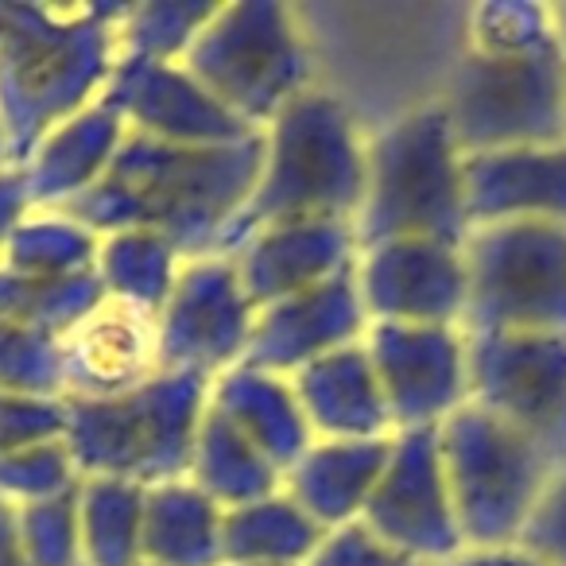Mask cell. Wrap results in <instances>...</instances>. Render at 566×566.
Wrapping results in <instances>:
<instances>
[{"mask_svg": "<svg viewBox=\"0 0 566 566\" xmlns=\"http://www.w3.org/2000/svg\"><path fill=\"white\" fill-rule=\"evenodd\" d=\"M439 450L465 551L516 547L555 465L478 403L439 427Z\"/></svg>", "mask_w": 566, "mask_h": 566, "instance_id": "obj_7", "label": "cell"}, {"mask_svg": "<svg viewBox=\"0 0 566 566\" xmlns=\"http://www.w3.org/2000/svg\"><path fill=\"white\" fill-rule=\"evenodd\" d=\"M470 229L504 221L566 226V140L465 156Z\"/></svg>", "mask_w": 566, "mask_h": 566, "instance_id": "obj_18", "label": "cell"}, {"mask_svg": "<svg viewBox=\"0 0 566 566\" xmlns=\"http://www.w3.org/2000/svg\"><path fill=\"white\" fill-rule=\"evenodd\" d=\"M182 66L252 133H264L295 97L318 86L303 12L280 0L218 4Z\"/></svg>", "mask_w": 566, "mask_h": 566, "instance_id": "obj_5", "label": "cell"}, {"mask_svg": "<svg viewBox=\"0 0 566 566\" xmlns=\"http://www.w3.org/2000/svg\"><path fill=\"white\" fill-rule=\"evenodd\" d=\"M102 237L74 221L63 210H32L17 229L0 264L20 275H40V280H63V275H86L97 268Z\"/></svg>", "mask_w": 566, "mask_h": 566, "instance_id": "obj_30", "label": "cell"}, {"mask_svg": "<svg viewBox=\"0 0 566 566\" xmlns=\"http://www.w3.org/2000/svg\"><path fill=\"white\" fill-rule=\"evenodd\" d=\"M307 566H419V563L388 551L361 524H346L338 532H326L323 547L311 555Z\"/></svg>", "mask_w": 566, "mask_h": 566, "instance_id": "obj_38", "label": "cell"}, {"mask_svg": "<svg viewBox=\"0 0 566 566\" xmlns=\"http://www.w3.org/2000/svg\"><path fill=\"white\" fill-rule=\"evenodd\" d=\"M465 334H566V226L504 221L470 229Z\"/></svg>", "mask_w": 566, "mask_h": 566, "instance_id": "obj_9", "label": "cell"}, {"mask_svg": "<svg viewBox=\"0 0 566 566\" xmlns=\"http://www.w3.org/2000/svg\"><path fill=\"white\" fill-rule=\"evenodd\" d=\"M32 213V198H28V182L20 167H4L0 171V256H4V244H9L12 229Z\"/></svg>", "mask_w": 566, "mask_h": 566, "instance_id": "obj_39", "label": "cell"}, {"mask_svg": "<svg viewBox=\"0 0 566 566\" xmlns=\"http://www.w3.org/2000/svg\"><path fill=\"white\" fill-rule=\"evenodd\" d=\"M465 51L485 59L555 55L558 32L551 4L539 0H485L465 12Z\"/></svg>", "mask_w": 566, "mask_h": 566, "instance_id": "obj_32", "label": "cell"}, {"mask_svg": "<svg viewBox=\"0 0 566 566\" xmlns=\"http://www.w3.org/2000/svg\"><path fill=\"white\" fill-rule=\"evenodd\" d=\"M206 403L210 380L190 373H156L109 400H66V447L82 478L167 485L187 478Z\"/></svg>", "mask_w": 566, "mask_h": 566, "instance_id": "obj_6", "label": "cell"}, {"mask_svg": "<svg viewBox=\"0 0 566 566\" xmlns=\"http://www.w3.org/2000/svg\"><path fill=\"white\" fill-rule=\"evenodd\" d=\"M182 264L187 260L167 237L151 233V229H125V233L102 237L94 272L105 287V300L156 323L179 283Z\"/></svg>", "mask_w": 566, "mask_h": 566, "instance_id": "obj_27", "label": "cell"}, {"mask_svg": "<svg viewBox=\"0 0 566 566\" xmlns=\"http://www.w3.org/2000/svg\"><path fill=\"white\" fill-rule=\"evenodd\" d=\"M0 392L66 400L63 342L0 318Z\"/></svg>", "mask_w": 566, "mask_h": 566, "instance_id": "obj_33", "label": "cell"}, {"mask_svg": "<svg viewBox=\"0 0 566 566\" xmlns=\"http://www.w3.org/2000/svg\"><path fill=\"white\" fill-rule=\"evenodd\" d=\"M323 539L326 527H318L283 489L221 516L226 566H307Z\"/></svg>", "mask_w": 566, "mask_h": 566, "instance_id": "obj_25", "label": "cell"}, {"mask_svg": "<svg viewBox=\"0 0 566 566\" xmlns=\"http://www.w3.org/2000/svg\"><path fill=\"white\" fill-rule=\"evenodd\" d=\"M187 481L202 489L221 512L244 509V504L264 501L283 489V473L241 431H233L210 403L198 423Z\"/></svg>", "mask_w": 566, "mask_h": 566, "instance_id": "obj_26", "label": "cell"}, {"mask_svg": "<svg viewBox=\"0 0 566 566\" xmlns=\"http://www.w3.org/2000/svg\"><path fill=\"white\" fill-rule=\"evenodd\" d=\"M357 524L388 551L419 566H442L465 555L442 470L439 427L392 434V458Z\"/></svg>", "mask_w": 566, "mask_h": 566, "instance_id": "obj_11", "label": "cell"}, {"mask_svg": "<svg viewBox=\"0 0 566 566\" xmlns=\"http://www.w3.org/2000/svg\"><path fill=\"white\" fill-rule=\"evenodd\" d=\"M78 489L55 496V501L17 509V532L28 566H86V558H82Z\"/></svg>", "mask_w": 566, "mask_h": 566, "instance_id": "obj_35", "label": "cell"}, {"mask_svg": "<svg viewBox=\"0 0 566 566\" xmlns=\"http://www.w3.org/2000/svg\"><path fill=\"white\" fill-rule=\"evenodd\" d=\"M470 403L566 465V334H470Z\"/></svg>", "mask_w": 566, "mask_h": 566, "instance_id": "obj_10", "label": "cell"}, {"mask_svg": "<svg viewBox=\"0 0 566 566\" xmlns=\"http://www.w3.org/2000/svg\"><path fill=\"white\" fill-rule=\"evenodd\" d=\"M462 156L566 140V55L485 59L462 51L439 94Z\"/></svg>", "mask_w": 566, "mask_h": 566, "instance_id": "obj_8", "label": "cell"}, {"mask_svg": "<svg viewBox=\"0 0 566 566\" xmlns=\"http://www.w3.org/2000/svg\"><path fill=\"white\" fill-rule=\"evenodd\" d=\"M66 439V400L0 392V458Z\"/></svg>", "mask_w": 566, "mask_h": 566, "instance_id": "obj_36", "label": "cell"}, {"mask_svg": "<svg viewBox=\"0 0 566 566\" xmlns=\"http://www.w3.org/2000/svg\"><path fill=\"white\" fill-rule=\"evenodd\" d=\"M210 408L233 431H241L280 473L292 470L315 442L292 377H275V373L252 369V365H233L210 385Z\"/></svg>", "mask_w": 566, "mask_h": 566, "instance_id": "obj_23", "label": "cell"}, {"mask_svg": "<svg viewBox=\"0 0 566 566\" xmlns=\"http://www.w3.org/2000/svg\"><path fill=\"white\" fill-rule=\"evenodd\" d=\"M388 458L392 439H315L307 454L283 473V493L318 527L338 532L361 520Z\"/></svg>", "mask_w": 566, "mask_h": 566, "instance_id": "obj_21", "label": "cell"}, {"mask_svg": "<svg viewBox=\"0 0 566 566\" xmlns=\"http://www.w3.org/2000/svg\"><path fill=\"white\" fill-rule=\"evenodd\" d=\"M144 485L86 478L78 489L86 566H144Z\"/></svg>", "mask_w": 566, "mask_h": 566, "instance_id": "obj_28", "label": "cell"}, {"mask_svg": "<svg viewBox=\"0 0 566 566\" xmlns=\"http://www.w3.org/2000/svg\"><path fill=\"white\" fill-rule=\"evenodd\" d=\"M361 244L354 221L303 218L264 226L233 252L237 275L252 307H268L287 295L311 292L342 272H354Z\"/></svg>", "mask_w": 566, "mask_h": 566, "instance_id": "obj_17", "label": "cell"}, {"mask_svg": "<svg viewBox=\"0 0 566 566\" xmlns=\"http://www.w3.org/2000/svg\"><path fill=\"white\" fill-rule=\"evenodd\" d=\"M357 295L369 326H462L470 303V268L462 244L385 241L361 249Z\"/></svg>", "mask_w": 566, "mask_h": 566, "instance_id": "obj_14", "label": "cell"}, {"mask_svg": "<svg viewBox=\"0 0 566 566\" xmlns=\"http://www.w3.org/2000/svg\"><path fill=\"white\" fill-rule=\"evenodd\" d=\"M82 481L86 478H82L66 439L40 442V447L0 458V501H9L12 509L55 501V496L74 493Z\"/></svg>", "mask_w": 566, "mask_h": 566, "instance_id": "obj_34", "label": "cell"}, {"mask_svg": "<svg viewBox=\"0 0 566 566\" xmlns=\"http://www.w3.org/2000/svg\"><path fill=\"white\" fill-rule=\"evenodd\" d=\"M102 303L105 287L97 280V272L40 280V275H20L0 264V318L4 323L28 326V331L63 342Z\"/></svg>", "mask_w": 566, "mask_h": 566, "instance_id": "obj_29", "label": "cell"}, {"mask_svg": "<svg viewBox=\"0 0 566 566\" xmlns=\"http://www.w3.org/2000/svg\"><path fill=\"white\" fill-rule=\"evenodd\" d=\"M156 373V323L113 300L63 338L66 400L125 396Z\"/></svg>", "mask_w": 566, "mask_h": 566, "instance_id": "obj_19", "label": "cell"}, {"mask_svg": "<svg viewBox=\"0 0 566 566\" xmlns=\"http://www.w3.org/2000/svg\"><path fill=\"white\" fill-rule=\"evenodd\" d=\"M365 331H369V315L357 295L354 268V272L318 283L311 292L260 307L256 323H252L249 354L241 365L275 373V377H295L318 357L361 342Z\"/></svg>", "mask_w": 566, "mask_h": 566, "instance_id": "obj_16", "label": "cell"}, {"mask_svg": "<svg viewBox=\"0 0 566 566\" xmlns=\"http://www.w3.org/2000/svg\"><path fill=\"white\" fill-rule=\"evenodd\" d=\"M516 547L539 566H566V465L551 473Z\"/></svg>", "mask_w": 566, "mask_h": 566, "instance_id": "obj_37", "label": "cell"}, {"mask_svg": "<svg viewBox=\"0 0 566 566\" xmlns=\"http://www.w3.org/2000/svg\"><path fill=\"white\" fill-rule=\"evenodd\" d=\"M369 133L342 94L315 86L264 128V164L249 206L229 226L221 256L275 221H354L365 202Z\"/></svg>", "mask_w": 566, "mask_h": 566, "instance_id": "obj_3", "label": "cell"}, {"mask_svg": "<svg viewBox=\"0 0 566 566\" xmlns=\"http://www.w3.org/2000/svg\"><path fill=\"white\" fill-rule=\"evenodd\" d=\"M442 566H539L532 555H524L520 547H501V551H465V555L450 558Z\"/></svg>", "mask_w": 566, "mask_h": 566, "instance_id": "obj_40", "label": "cell"}, {"mask_svg": "<svg viewBox=\"0 0 566 566\" xmlns=\"http://www.w3.org/2000/svg\"><path fill=\"white\" fill-rule=\"evenodd\" d=\"M256 307L244 295L233 256H198L182 264L171 300L156 318L159 373L213 380L244 361Z\"/></svg>", "mask_w": 566, "mask_h": 566, "instance_id": "obj_12", "label": "cell"}, {"mask_svg": "<svg viewBox=\"0 0 566 566\" xmlns=\"http://www.w3.org/2000/svg\"><path fill=\"white\" fill-rule=\"evenodd\" d=\"M551 12H555V32H558V48H563V55H566V0H558V4H551Z\"/></svg>", "mask_w": 566, "mask_h": 566, "instance_id": "obj_42", "label": "cell"}, {"mask_svg": "<svg viewBox=\"0 0 566 566\" xmlns=\"http://www.w3.org/2000/svg\"><path fill=\"white\" fill-rule=\"evenodd\" d=\"M365 202L354 218L357 244L470 241L465 156L439 102L403 109L369 133Z\"/></svg>", "mask_w": 566, "mask_h": 566, "instance_id": "obj_4", "label": "cell"}, {"mask_svg": "<svg viewBox=\"0 0 566 566\" xmlns=\"http://www.w3.org/2000/svg\"><path fill=\"white\" fill-rule=\"evenodd\" d=\"M128 140V128L109 105L94 102L78 117L63 120L55 133L43 136L20 171L28 182L32 210H63L78 195L109 175L120 144Z\"/></svg>", "mask_w": 566, "mask_h": 566, "instance_id": "obj_22", "label": "cell"}, {"mask_svg": "<svg viewBox=\"0 0 566 566\" xmlns=\"http://www.w3.org/2000/svg\"><path fill=\"white\" fill-rule=\"evenodd\" d=\"M0 566H28L17 532V509L9 501H0Z\"/></svg>", "mask_w": 566, "mask_h": 566, "instance_id": "obj_41", "label": "cell"}, {"mask_svg": "<svg viewBox=\"0 0 566 566\" xmlns=\"http://www.w3.org/2000/svg\"><path fill=\"white\" fill-rule=\"evenodd\" d=\"M221 516L187 478L151 485L144 493V566H226Z\"/></svg>", "mask_w": 566, "mask_h": 566, "instance_id": "obj_24", "label": "cell"}, {"mask_svg": "<svg viewBox=\"0 0 566 566\" xmlns=\"http://www.w3.org/2000/svg\"><path fill=\"white\" fill-rule=\"evenodd\" d=\"M125 4L0 0V125L24 167L43 136L102 97Z\"/></svg>", "mask_w": 566, "mask_h": 566, "instance_id": "obj_2", "label": "cell"}, {"mask_svg": "<svg viewBox=\"0 0 566 566\" xmlns=\"http://www.w3.org/2000/svg\"><path fill=\"white\" fill-rule=\"evenodd\" d=\"M213 12H218L213 0H136V4H125L117 24L120 59L182 63Z\"/></svg>", "mask_w": 566, "mask_h": 566, "instance_id": "obj_31", "label": "cell"}, {"mask_svg": "<svg viewBox=\"0 0 566 566\" xmlns=\"http://www.w3.org/2000/svg\"><path fill=\"white\" fill-rule=\"evenodd\" d=\"M292 388L315 439H392L396 434L365 338L311 361L292 377Z\"/></svg>", "mask_w": 566, "mask_h": 566, "instance_id": "obj_20", "label": "cell"}, {"mask_svg": "<svg viewBox=\"0 0 566 566\" xmlns=\"http://www.w3.org/2000/svg\"><path fill=\"white\" fill-rule=\"evenodd\" d=\"M97 102L109 105L133 136L179 148H218L256 136L226 105L213 102L182 63L117 59Z\"/></svg>", "mask_w": 566, "mask_h": 566, "instance_id": "obj_15", "label": "cell"}, {"mask_svg": "<svg viewBox=\"0 0 566 566\" xmlns=\"http://www.w3.org/2000/svg\"><path fill=\"white\" fill-rule=\"evenodd\" d=\"M4 167H17L12 164V148H9V136H4V125H0V171Z\"/></svg>", "mask_w": 566, "mask_h": 566, "instance_id": "obj_43", "label": "cell"}, {"mask_svg": "<svg viewBox=\"0 0 566 566\" xmlns=\"http://www.w3.org/2000/svg\"><path fill=\"white\" fill-rule=\"evenodd\" d=\"M365 349L396 431L442 427L470 403V334L462 326L373 323Z\"/></svg>", "mask_w": 566, "mask_h": 566, "instance_id": "obj_13", "label": "cell"}, {"mask_svg": "<svg viewBox=\"0 0 566 566\" xmlns=\"http://www.w3.org/2000/svg\"><path fill=\"white\" fill-rule=\"evenodd\" d=\"M264 164V133L218 148H179L133 136L120 144L109 175L63 206L97 237L151 229L182 260L221 256L229 226L249 206Z\"/></svg>", "mask_w": 566, "mask_h": 566, "instance_id": "obj_1", "label": "cell"}]
</instances>
